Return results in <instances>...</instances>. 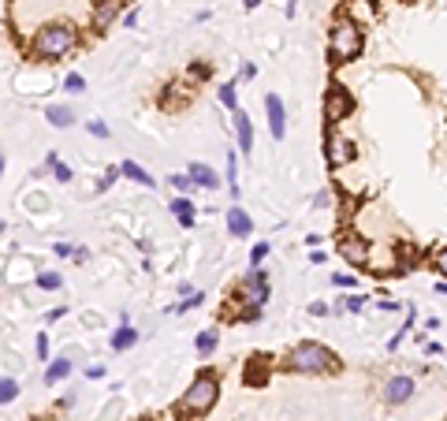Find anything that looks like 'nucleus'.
Returning <instances> with one entry per match:
<instances>
[{
  "label": "nucleus",
  "instance_id": "obj_1",
  "mask_svg": "<svg viewBox=\"0 0 447 421\" xmlns=\"http://www.w3.org/2000/svg\"><path fill=\"white\" fill-rule=\"evenodd\" d=\"M287 365L295 373H332L336 370V354L321 343H298L287 354Z\"/></svg>",
  "mask_w": 447,
  "mask_h": 421
},
{
  "label": "nucleus",
  "instance_id": "obj_2",
  "mask_svg": "<svg viewBox=\"0 0 447 421\" xmlns=\"http://www.w3.org/2000/svg\"><path fill=\"white\" fill-rule=\"evenodd\" d=\"M75 45H78L75 26H63V23H52V26H45V30H37V37H34V52L45 56V60L63 56V52H71Z\"/></svg>",
  "mask_w": 447,
  "mask_h": 421
},
{
  "label": "nucleus",
  "instance_id": "obj_3",
  "mask_svg": "<svg viewBox=\"0 0 447 421\" xmlns=\"http://www.w3.org/2000/svg\"><path fill=\"white\" fill-rule=\"evenodd\" d=\"M216 396H220L216 377L202 373V377H194V384L187 388V396H183V410H187V414H209V410H213V403H216Z\"/></svg>",
  "mask_w": 447,
  "mask_h": 421
},
{
  "label": "nucleus",
  "instance_id": "obj_4",
  "mask_svg": "<svg viewBox=\"0 0 447 421\" xmlns=\"http://www.w3.org/2000/svg\"><path fill=\"white\" fill-rule=\"evenodd\" d=\"M328 45H332V60H354L362 52V30L350 19H339L328 34Z\"/></svg>",
  "mask_w": 447,
  "mask_h": 421
},
{
  "label": "nucleus",
  "instance_id": "obj_5",
  "mask_svg": "<svg viewBox=\"0 0 447 421\" xmlns=\"http://www.w3.org/2000/svg\"><path fill=\"white\" fill-rule=\"evenodd\" d=\"M350 109H354V97L347 94V90H339V86L328 90V97H324V120L328 123H339Z\"/></svg>",
  "mask_w": 447,
  "mask_h": 421
},
{
  "label": "nucleus",
  "instance_id": "obj_6",
  "mask_svg": "<svg viewBox=\"0 0 447 421\" xmlns=\"http://www.w3.org/2000/svg\"><path fill=\"white\" fill-rule=\"evenodd\" d=\"M265 112H269L272 138L280 142V138H283V130H287V112H283V104H280V97H276V94H269V97H265Z\"/></svg>",
  "mask_w": 447,
  "mask_h": 421
},
{
  "label": "nucleus",
  "instance_id": "obj_7",
  "mask_svg": "<svg viewBox=\"0 0 447 421\" xmlns=\"http://www.w3.org/2000/svg\"><path fill=\"white\" fill-rule=\"evenodd\" d=\"M414 396V377H391L388 388H384V399L388 403H406Z\"/></svg>",
  "mask_w": 447,
  "mask_h": 421
},
{
  "label": "nucleus",
  "instance_id": "obj_8",
  "mask_svg": "<svg viewBox=\"0 0 447 421\" xmlns=\"http://www.w3.org/2000/svg\"><path fill=\"white\" fill-rule=\"evenodd\" d=\"M235 116V135H239V150L243 153H254V127H250V116L246 112H231Z\"/></svg>",
  "mask_w": 447,
  "mask_h": 421
},
{
  "label": "nucleus",
  "instance_id": "obj_9",
  "mask_svg": "<svg viewBox=\"0 0 447 421\" xmlns=\"http://www.w3.org/2000/svg\"><path fill=\"white\" fill-rule=\"evenodd\" d=\"M339 254H343L347 261H354V265H365V261H369V246H365L362 239H343L339 243Z\"/></svg>",
  "mask_w": 447,
  "mask_h": 421
},
{
  "label": "nucleus",
  "instance_id": "obj_10",
  "mask_svg": "<svg viewBox=\"0 0 447 421\" xmlns=\"http://www.w3.org/2000/svg\"><path fill=\"white\" fill-rule=\"evenodd\" d=\"M187 172H190V179L198 183V187H205V190H216V187H220V176H216L209 164H202V161H198V164H190Z\"/></svg>",
  "mask_w": 447,
  "mask_h": 421
},
{
  "label": "nucleus",
  "instance_id": "obj_11",
  "mask_svg": "<svg viewBox=\"0 0 447 421\" xmlns=\"http://www.w3.org/2000/svg\"><path fill=\"white\" fill-rule=\"evenodd\" d=\"M228 231L231 235H250V231H254V220H250L239 205H231L228 209Z\"/></svg>",
  "mask_w": 447,
  "mask_h": 421
},
{
  "label": "nucleus",
  "instance_id": "obj_12",
  "mask_svg": "<svg viewBox=\"0 0 447 421\" xmlns=\"http://www.w3.org/2000/svg\"><path fill=\"white\" fill-rule=\"evenodd\" d=\"M328 161H332V164L350 161V142H343L339 135H328Z\"/></svg>",
  "mask_w": 447,
  "mask_h": 421
},
{
  "label": "nucleus",
  "instance_id": "obj_13",
  "mask_svg": "<svg viewBox=\"0 0 447 421\" xmlns=\"http://www.w3.org/2000/svg\"><path fill=\"white\" fill-rule=\"evenodd\" d=\"M45 116H49V123H52V127H68V123H75V116H71L68 104H49Z\"/></svg>",
  "mask_w": 447,
  "mask_h": 421
},
{
  "label": "nucleus",
  "instance_id": "obj_14",
  "mask_svg": "<svg viewBox=\"0 0 447 421\" xmlns=\"http://www.w3.org/2000/svg\"><path fill=\"white\" fill-rule=\"evenodd\" d=\"M135 343H138V332H135L130 324H120V328H116V336H112V347H116V350H127V347H135Z\"/></svg>",
  "mask_w": 447,
  "mask_h": 421
},
{
  "label": "nucleus",
  "instance_id": "obj_15",
  "mask_svg": "<svg viewBox=\"0 0 447 421\" xmlns=\"http://www.w3.org/2000/svg\"><path fill=\"white\" fill-rule=\"evenodd\" d=\"M116 11H120V0H101L97 11H94V23H97V26H109V23L116 19Z\"/></svg>",
  "mask_w": 447,
  "mask_h": 421
},
{
  "label": "nucleus",
  "instance_id": "obj_16",
  "mask_svg": "<svg viewBox=\"0 0 447 421\" xmlns=\"http://www.w3.org/2000/svg\"><path fill=\"white\" fill-rule=\"evenodd\" d=\"M120 172H123L127 179H135V183H142V187H153V176L146 172V168H138L135 161H123V164H120Z\"/></svg>",
  "mask_w": 447,
  "mask_h": 421
},
{
  "label": "nucleus",
  "instance_id": "obj_17",
  "mask_svg": "<svg viewBox=\"0 0 447 421\" xmlns=\"http://www.w3.org/2000/svg\"><path fill=\"white\" fill-rule=\"evenodd\" d=\"M172 213H176V220L183 224V228H194V205L187 198H176L172 202Z\"/></svg>",
  "mask_w": 447,
  "mask_h": 421
},
{
  "label": "nucleus",
  "instance_id": "obj_18",
  "mask_svg": "<svg viewBox=\"0 0 447 421\" xmlns=\"http://www.w3.org/2000/svg\"><path fill=\"white\" fill-rule=\"evenodd\" d=\"M68 373H71V362H68V358H56V362L45 370V384H56V380H63Z\"/></svg>",
  "mask_w": 447,
  "mask_h": 421
},
{
  "label": "nucleus",
  "instance_id": "obj_19",
  "mask_svg": "<svg viewBox=\"0 0 447 421\" xmlns=\"http://www.w3.org/2000/svg\"><path fill=\"white\" fill-rule=\"evenodd\" d=\"M235 86H239V78H231V83H223V90H220V101H223V109L239 112V109H235Z\"/></svg>",
  "mask_w": 447,
  "mask_h": 421
},
{
  "label": "nucleus",
  "instance_id": "obj_20",
  "mask_svg": "<svg viewBox=\"0 0 447 421\" xmlns=\"http://www.w3.org/2000/svg\"><path fill=\"white\" fill-rule=\"evenodd\" d=\"M16 396H19V384L11 377H4V380H0V403H11Z\"/></svg>",
  "mask_w": 447,
  "mask_h": 421
},
{
  "label": "nucleus",
  "instance_id": "obj_21",
  "mask_svg": "<svg viewBox=\"0 0 447 421\" xmlns=\"http://www.w3.org/2000/svg\"><path fill=\"white\" fill-rule=\"evenodd\" d=\"M246 287H254V291H261V287H269L265 272H261V269H250V272H246Z\"/></svg>",
  "mask_w": 447,
  "mask_h": 421
},
{
  "label": "nucleus",
  "instance_id": "obj_22",
  "mask_svg": "<svg viewBox=\"0 0 447 421\" xmlns=\"http://www.w3.org/2000/svg\"><path fill=\"white\" fill-rule=\"evenodd\" d=\"M60 283H63V280H60L56 272H42V276H37V287H45V291H56Z\"/></svg>",
  "mask_w": 447,
  "mask_h": 421
},
{
  "label": "nucleus",
  "instance_id": "obj_23",
  "mask_svg": "<svg viewBox=\"0 0 447 421\" xmlns=\"http://www.w3.org/2000/svg\"><path fill=\"white\" fill-rule=\"evenodd\" d=\"M168 183H172V187H176V190H190V187H194V179H190V172H179V176H172V179H168Z\"/></svg>",
  "mask_w": 447,
  "mask_h": 421
},
{
  "label": "nucleus",
  "instance_id": "obj_24",
  "mask_svg": "<svg viewBox=\"0 0 447 421\" xmlns=\"http://www.w3.org/2000/svg\"><path fill=\"white\" fill-rule=\"evenodd\" d=\"M213 347H216V332H202V336H198V350H202V354H209Z\"/></svg>",
  "mask_w": 447,
  "mask_h": 421
},
{
  "label": "nucleus",
  "instance_id": "obj_25",
  "mask_svg": "<svg viewBox=\"0 0 447 421\" xmlns=\"http://www.w3.org/2000/svg\"><path fill=\"white\" fill-rule=\"evenodd\" d=\"M265 254H269V243H257L254 250H250V265H261V261H265Z\"/></svg>",
  "mask_w": 447,
  "mask_h": 421
},
{
  "label": "nucleus",
  "instance_id": "obj_26",
  "mask_svg": "<svg viewBox=\"0 0 447 421\" xmlns=\"http://www.w3.org/2000/svg\"><path fill=\"white\" fill-rule=\"evenodd\" d=\"M63 86H68L71 94H82V90H86V78H82V75H68V83H63Z\"/></svg>",
  "mask_w": 447,
  "mask_h": 421
},
{
  "label": "nucleus",
  "instance_id": "obj_27",
  "mask_svg": "<svg viewBox=\"0 0 447 421\" xmlns=\"http://www.w3.org/2000/svg\"><path fill=\"white\" fill-rule=\"evenodd\" d=\"M86 130H90V135H94V138H109V127H104L101 120H94V123H86Z\"/></svg>",
  "mask_w": 447,
  "mask_h": 421
},
{
  "label": "nucleus",
  "instance_id": "obj_28",
  "mask_svg": "<svg viewBox=\"0 0 447 421\" xmlns=\"http://www.w3.org/2000/svg\"><path fill=\"white\" fill-rule=\"evenodd\" d=\"M365 302H369V298H362V295H350V298H347V310H354V313H358V310H365Z\"/></svg>",
  "mask_w": 447,
  "mask_h": 421
},
{
  "label": "nucleus",
  "instance_id": "obj_29",
  "mask_svg": "<svg viewBox=\"0 0 447 421\" xmlns=\"http://www.w3.org/2000/svg\"><path fill=\"white\" fill-rule=\"evenodd\" d=\"M52 172H56V179H60V183H68V179H71V168H63L60 161L52 164Z\"/></svg>",
  "mask_w": 447,
  "mask_h": 421
},
{
  "label": "nucleus",
  "instance_id": "obj_30",
  "mask_svg": "<svg viewBox=\"0 0 447 421\" xmlns=\"http://www.w3.org/2000/svg\"><path fill=\"white\" fill-rule=\"evenodd\" d=\"M116 176H120V168H109V172L101 176V187H112V183H116Z\"/></svg>",
  "mask_w": 447,
  "mask_h": 421
},
{
  "label": "nucleus",
  "instance_id": "obj_31",
  "mask_svg": "<svg viewBox=\"0 0 447 421\" xmlns=\"http://www.w3.org/2000/svg\"><path fill=\"white\" fill-rule=\"evenodd\" d=\"M37 354H42V358H49V336H45V332L37 336Z\"/></svg>",
  "mask_w": 447,
  "mask_h": 421
},
{
  "label": "nucleus",
  "instance_id": "obj_32",
  "mask_svg": "<svg viewBox=\"0 0 447 421\" xmlns=\"http://www.w3.org/2000/svg\"><path fill=\"white\" fill-rule=\"evenodd\" d=\"M436 272L447 276V250H440V254H436Z\"/></svg>",
  "mask_w": 447,
  "mask_h": 421
},
{
  "label": "nucleus",
  "instance_id": "obj_33",
  "mask_svg": "<svg viewBox=\"0 0 447 421\" xmlns=\"http://www.w3.org/2000/svg\"><path fill=\"white\" fill-rule=\"evenodd\" d=\"M336 283H339V287H354V276H347V272H336Z\"/></svg>",
  "mask_w": 447,
  "mask_h": 421
},
{
  "label": "nucleus",
  "instance_id": "obj_34",
  "mask_svg": "<svg viewBox=\"0 0 447 421\" xmlns=\"http://www.w3.org/2000/svg\"><path fill=\"white\" fill-rule=\"evenodd\" d=\"M257 75V63H243V71H239V78H254Z\"/></svg>",
  "mask_w": 447,
  "mask_h": 421
},
{
  "label": "nucleus",
  "instance_id": "obj_35",
  "mask_svg": "<svg viewBox=\"0 0 447 421\" xmlns=\"http://www.w3.org/2000/svg\"><path fill=\"white\" fill-rule=\"evenodd\" d=\"M86 377H90V380H101V377H104V370H101V365H90Z\"/></svg>",
  "mask_w": 447,
  "mask_h": 421
},
{
  "label": "nucleus",
  "instance_id": "obj_36",
  "mask_svg": "<svg viewBox=\"0 0 447 421\" xmlns=\"http://www.w3.org/2000/svg\"><path fill=\"white\" fill-rule=\"evenodd\" d=\"M257 4H261V0H246V8H250V11H254Z\"/></svg>",
  "mask_w": 447,
  "mask_h": 421
}]
</instances>
